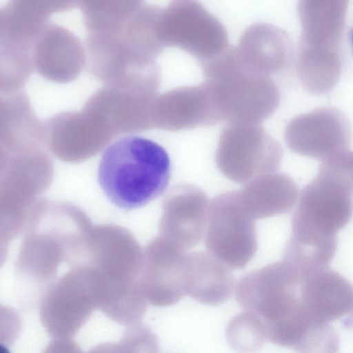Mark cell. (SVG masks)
I'll return each instance as SVG.
<instances>
[{"mask_svg":"<svg viewBox=\"0 0 353 353\" xmlns=\"http://www.w3.org/2000/svg\"><path fill=\"white\" fill-rule=\"evenodd\" d=\"M302 279L282 260L247 274L236 290L238 303L259 320L265 339L296 352L316 329L301 301Z\"/></svg>","mask_w":353,"mask_h":353,"instance_id":"cell-1","label":"cell"},{"mask_svg":"<svg viewBox=\"0 0 353 353\" xmlns=\"http://www.w3.org/2000/svg\"><path fill=\"white\" fill-rule=\"evenodd\" d=\"M170 175V159L161 145L145 137L127 135L103 151L97 179L112 204L132 210L163 194Z\"/></svg>","mask_w":353,"mask_h":353,"instance_id":"cell-2","label":"cell"},{"mask_svg":"<svg viewBox=\"0 0 353 353\" xmlns=\"http://www.w3.org/2000/svg\"><path fill=\"white\" fill-rule=\"evenodd\" d=\"M346 1H301L298 12L302 27L297 55V72L311 93L330 92L340 78Z\"/></svg>","mask_w":353,"mask_h":353,"instance_id":"cell-3","label":"cell"},{"mask_svg":"<svg viewBox=\"0 0 353 353\" xmlns=\"http://www.w3.org/2000/svg\"><path fill=\"white\" fill-rule=\"evenodd\" d=\"M205 79L223 121L260 125L277 109L280 93L270 77L246 70L235 47L201 63Z\"/></svg>","mask_w":353,"mask_h":353,"instance_id":"cell-4","label":"cell"},{"mask_svg":"<svg viewBox=\"0 0 353 353\" xmlns=\"http://www.w3.org/2000/svg\"><path fill=\"white\" fill-rule=\"evenodd\" d=\"M158 34L164 47L180 48L201 63L230 48L223 25L201 3L193 0L172 1L161 10Z\"/></svg>","mask_w":353,"mask_h":353,"instance_id":"cell-5","label":"cell"},{"mask_svg":"<svg viewBox=\"0 0 353 353\" xmlns=\"http://www.w3.org/2000/svg\"><path fill=\"white\" fill-rule=\"evenodd\" d=\"M205 245L209 252L230 268L245 267L257 250L254 219L239 191L223 193L210 203Z\"/></svg>","mask_w":353,"mask_h":353,"instance_id":"cell-6","label":"cell"},{"mask_svg":"<svg viewBox=\"0 0 353 353\" xmlns=\"http://www.w3.org/2000/svg\"><path fill=\"white\" fill-rule=\"evenodd\" d=\"M282 157L279 143L260 125L230 124L220 134L216 163L226 178L248 183L274 172Z\"/></svg>","mask_w":353,"mask_h":353,"instance_id":"cell-7","label":"cell"},{"mask_svg":"<svg viewBox=\"0 0 353 353\" xmlns=\"http://www.w3.org/2000/svg\"><path fill=\"white\" fill-rule=\"evenodd\" d=\"M352 214V192L318 173L301 192L292 216V234L334 236Z\"/></svg>","mask_w":353,"mask_h":353,"instance_id":"cell-8","label":"cell"},{"mask_svg":"<svg viewBox=\"0 0 353 353\" xmlns=\"http://www.w3.org/2000/svg\"><path fill=\"white\" fill-rule=\"evenodd\" d=\"M284 137L292 152L322 161L348 150L351 130L347 118L340 110L322 107L292 119Z\"/></svg>","mask_w":353,"mask_h":353,"instance_id":"cell-9","label":"cell"},{"mask_svg":"<svg viewBox=\"0 0 353 353\" xmlns=\"http://www.w3.org/2000/svg\"><path fill=\"white\" fill-rule=\"evenodd\" d=\"M210 203L197 186L183 183L173 187L163 203L161 230L164 238L184 250L197 245L205 235Z\"/></svg>","mask_w":353,"mask_h":353,"instance_id":"cell-10","label":"cell"},{"mask_svg":"<svg viewBox=\"0 0 353 353\" xmlns=\"http://www.w3.org/2000/svg\"><path fill=\"white\" fill-rule=\"evenodd\" d=\"M154 122L162 130L181 131L222 121L211 91L204 83L172 89L154 107Z\"/></svg>","mask_w":353,"mask_h":353,"instance_id":"cell-11","label":"cell"},{"mask_svg":"<svg viewBox=\"0 0 353 353\" xmlns=\"http://www.w3.org/2000/svg\"><path fill=\"white\" fill-rule=\"evenodd\" d=\"M235 50L246 70L270 77L288 65L292 49L284 30L268 23H255L244 31Z\"/></svg>","mask_w":353,"mask_h":353,"instance_id":"cell-12","label":"cell"},{"mask_svg":"<svg viewBox=\"0 0 353 353\" xmlns=\"http://www.w3.org/2000/svg\"><path fill=\"white\" fill-rule=\"evenodd\" d=\"M152 251L154 265L147 301L159 307L174 304L188 294V253L165 238L157 241Z\"/></svg>","mask_w":353,"mask_h":353,"instance_id":"cell-13","label":"cell"},{"mask_svg":"<svg viewBox=\"0 0 353 353\" xmlns=\"http://www.w3.org/2000/svg\"><path fill=\"white\" fill-rule=\"evenodd\" d=\"M300 292L306 306L324 323L353 312V285L328 268L303 277Z\"/></svg>","mask_w":353,"mask_h":353,"instance_id":"cell-14","label":"cell"},{"mask_svg":"<svg viewBox=\"0 0 353 353\" xmlns=\"http://www.w3.org/2000/svg\"><path fill=\"white\" fill-rule=\"evenodd\" d=\"M239 192L246 209L256 219L290 211L298 198L299 189L289 175L272 172L254 179Z\"/></svg>","mask_w":353,"mask_h":353,"instance_id":"cell-15","label":"cell"},{"mask_svg":"<svg viewBox=\"0 0 353 353\" xmlns=\"http://www.w3.org/2000/svg\"><path fill=\"white\" fill-rule=\"evenodd\" d=\"M234 278L228 265L210 252L188 253V294L205 304H219L233 291Z\"/></svg>","mask_w":353,"mask_h":353,"instance_id":"cell-16","label":"cell"},{"mask_svg":"<svg viewBox=\"0 0 353 353\" xmlns=\"http://www.w3.org/2000/svg\"><path fill=\"white\" fill-rule=\"evenodd\" d=\"M336 247V236L325 239L290 236L284 248L283 260L305 277L327 269Z\"/></svg>","mask_w":353,"mask_h":353,"instance_id":"cell-17","label":"cell"},{"mask_svg":"<svg viewBox=\"0 0 353 353\" xmlns=\"http://www.w3.org/2000/svg\"><path fill=\"white\" fill-rule=\"evenodd\" d=\"M318 173L353 192V152L347 150L323 160Z\"/></svg>","mask_w":353,"mask_h":353,"instance_id":"cell-18","label":"cell"},{"mask_svg":"<svg viewBox=\"0 0 353 353\" xmlns=\"http://www.w3.org/2000/svg\"><path fill=\"white\" fill-rule=\"evenodd\" d=\"M42 353H83L72 339H54Z\"/></svg>","mask_w":353,"mask_h":353,"instance_id":"cell-19","label":"cell"},{"mask_svg":"<svg viewBox=\"0 0 353 353\" xmlns=\"http://www.w3.org/2000/svg\"><path fill=\"white\" fill-rule=\"evenodd\" d=\"M87 353H135L121 339L118 343H104L95 346Z\"/></svg>","mask_w":353,"mask_h":353,"instance_id":"cell-20","label":"cell"},{"mask_svg":"<svg viewBox=\"0 0 353 353\" xmlns=\"http://www.w3.org/2000/svg\"><path fill=\"white\" fill-rule=\"evenodd\" d=\"M350 41H351V44H352V46L353 48V27L350 31Z\"/></svg>","mask_w":353,"mask_h":353,"instance_id":"cell-21","label":"cell"},{"mask_svg":"<svg viewBox=\"0 0 353 353\" xmlns=\"http://www.w3.org/2000/svg\"><path fill=\"white\" fill-rule=\"evenodd\" d=\"M347 321L350 322V323L348 324L349 325H353V316H351L350 318Z\"/></svg>","mask_w":353,"mask_h":353,"instance_id":"cell-22","label":"cell"}]
</instances>
